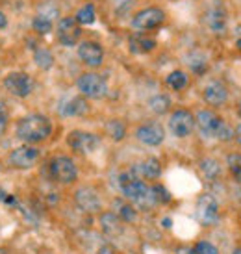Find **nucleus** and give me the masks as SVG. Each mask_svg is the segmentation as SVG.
<instances>
[{"mask_svg": "<svg viewBox=\"0 0 241 254\" xmlns=\"http://www.w3.org/2000/svg\"><path fill=\"white\" fill-rule=\"evenodd\" d=\"M115 213L119 215V219L122 223H134L135 217H137V212L135 208L130 202H124V200H115L114 202Z\"/></svg>", "mask_w": 241, "mask_h": 254, "instance_id": "23", "label": "nucleus"}, {"mask_svg": "<svg viewBox=\"0 0 241 254\" xmlns=\"http://www.w3.org/2000/svg\"><path fill=\"white\" fill-rule=\"evenodd\" d=\"M95 7H93V4H85V6H82L76 11V15H74V19H76V22L78 24H93L95 22Z\"/></svg>", "mask_w": 241, "mask_h": 254, "instance_id": "30", "label": "nucleus"}, {"mask_svg": "<svg viewBox=\"0 0 241 254\" xmlns=\"http://www.w3.org/2000/svg\"><path fill=\"white\" fill-rule=\"evenodd\" d=\"M234 137H236V141L241 145V125L238 128H236V132H234Z\"/></svg>", "mask_w": 241, "mask_h": 254, "instance_id": "40", "label": "nucleus"}, {"mask_svg": "<svg viewBox=\"0 0 241 254\" xmlns=\"http://www.w3.org/2000/svg\"><path fill=\"white\" fill-rule=\"evenodd\" d=\"M132 171H134L137 177L141 178H147V180H156V178H160V175H162V163H160V160L158 158H145L143 162L135 163L134 167H132Z\"/></svg>", "mask_w": 241, "mask_h": 254, "instance_id": "17", "label": "nucleus"}, {"mask_svg": "<svg viewBox=\"0 0 241 254\" xmlns=\"http://www.w3.org/2000/svg\"><path fill=\"white\" fill-rule=\"evenodd\" d=\"M165 21V13L160 7H145L139 13L134 15L132 19V26L135 30H141V32H147V30H154L158 28L160 24H163Z\"/></svg>", "mask_w": 241, "mask_h": 254, "instance_id": "9", "label": "nucleus"}, {"mask_svg": "<svg viewBox=\"0 0 241 254\" xmlns=\"http://www.w3.org/2000/svg\"><path fill=\"white\" fill-rule=\"evenodd\" d=\"M221 123H223V119L221 117H217L213 112H210V110H200L199 113H197V117H195V125H197V128H199V132L204 137H215V134H217V130H219Z\"/></svg>", "mask_w": 241, "mask_h": 254, "instance_id": "15", "label": "nucleus"}, {"mask_svg": "<svg viewBox=\"0 0 241 254\" xmlns=\"http://www.w3.org/2000/svg\"><path fill=\"white\" fill-rule=\"evenodd\" d=\"M232 254H241V247H238V249H234V253Z\"/></svg>", "mask_w": 241, "mask_h": 254, "instance_id": "42", "label": "nucleus"}, {"mask_svg": "<svg viewBox=\"0 0 241 254\" xmlns=\"http://www.w3.org/2000/svg\"><path fill=\"white\" fill-rule=\"evenodd\" d=\"M200 171H202V175H204L208 180H215V178L221 175L219 162L213 160V158H204V160L200 162Z\"/></svg>", "mask_w": 241, "mask_h": 254, "instance_id": "24", "label": "nucleus"}, {"mask_svg": "<svg viewBox=\"0 0 241 254\" xmlns=\"http://www.w3.org/2000/svg\"><path fill=\"white\" fill-rule=\"evenodd\" d=\"M56 36H58V41L61 43V45H65V47H74L80 41L82 30H80V24L76 22L74 17H61L56 26Z\"/></svg>", "mask_w": 241, "mask_h": 254, "instance_id": "8", "label": "nucleus"}, {"mask_svg": "<svg viewBox=\"0 0 241 254\" xmlns=\"http://www.w3.org/2000/svg\"><path fill=\"white\" fill-rule=\"evenodd\" d=\"M7 26V19H6V15L2 13V11H0V30L2 28H6Z\"/></svg>", "mask_w": 241, "mask_h": 254, "instance_id": "39", "label": "nucleus"}, {"mask_svg": "<svg viewBox=\"0 0 241 254\" xmlns=\"http://www.w3.org/2000/svg\"><path fill=\"white\" fill-rule=\"evenodd\" d=\"M152 193H154V198H156V204H167V202H171L169 191L165 190L162 184H154L152 186Z\"/></svg>", "mask_w": 241, "mask_h": 254, "instance_id": "32", "label": "nucleus"}, {"mask_svg": "<svg viewBox=\"0 0 241 254\" xmlns=\"http://www.w3.org/2000/svg\"><path fill=\"white\" fill-rule=\"evenodd\" d=\"M236 47L241 50V26L236 28Z\"/></svg>", "mask_w": 241, "mask_h": 254, "instance_id": "38", "label": "nucleus"}, {"mask_svg": "<svg viewBox=\"0 0 241 254\" xmlns=\"http://www.w3.org/2000/svg\"><path fill=\"white\" fill-rule=\"evenodd\" d=\"M76 85H78V91L87 99H102L108 93L106 80L97 72H84L78 78Z\"/></svg>", "mask_w": 241, "mask_h": 254, "instance_id": "4", "label": "nucleus"}, {"mask_svg": "<svg viewBox=\"0 0 241 254\" xmlns=\"http://www.w3.org/2000/svg\"><path fill=\"white\" fill-rule=\"evenodd\" d=\"M204 24L213 34H225L227 32V11L221 6H212L206 9Z\"/></svg>", "mask_w": 241, "mask_h": 254, "instance_id": "16", "label": "nucleus"}, {"mask_svg": "<svg viewBox=\"0 0 241 254\" xmlns=\"http://www.w3.org/2000/svg\"><path fill=\"white\" fill-rule=\"evenodd\" d=\"M227 165L230 169V175L234 177L238 184H241V154H228Z\"/></svg>", "mask_w": 241, "mask_h": 254, "instance_id": "31", "label": "nucleus"}, {"mask_svg": "<svg viewBox=\"0 0 241 254\" xmlns=\"http://www.w3.org/2000/svg\"><path fill=\"white\" fill-rule=\"evenodd\" d=\"M130 50L135 52V54H145V52H150V50H154L156 47V41L152 39V37H147L143 36V34H137V36H132L130 37Z\"/></svg>", "mask_w": 241, "mask_h": 254, "instance_id": "21", "label": "nucleus"}, {"mask_svg": "<svg viewBox=\"0 0 241 254\" xmlns=\"http://www.w3.org/2000/svg\"><path fill=\"white\" fill-rule=\"evenodd\" d=\"M187 67L191 69L195 74H204L208 71V58L204 52L200 50H193L187 54Z\"/></svg>", "mask_w": 241, "mask_h": 254, "instance_id": "22", "label": "nucleus"}, {"mask_svg": "<svg viewBox=\"0 0 241 254\" xmlns=\"http://www.w3.org/2000/svg\"><path fill=\"white\" fill-rule=\"evenodd\" d=\"M193 254H219V253H217V247L212 245L210 241H199L193 247Z\"/></svg>", "mask_w": 241, "mask_h": 254, "instance_id": "33", "label": "nucleus"}, {"mask_svg": "<svg viewBox=\"0 0 241 254\" xmlns=\"http://www.w3.org/2000/svg\"><path fill=\"white\" fill-rule=\"evenodd\" d=\"M7 121H9V113H7V108H6V104L0 100V137L4 135V132H6Z\"/></svg>", "mask_w": 241, "mask_h": 254, "instance_id": "35", "label": "nucleus"}, {"mask_svg": "<svg viewBox=\"0 0 241 254\" xmlns=\"http://www.w3.org/2000/svg\"><path fill=\"white\" fill-rule=\"evenodd\" d=\"M149 108L154 113H158V115H163V113L169 112L171 99L167 95H156V97H152V99L149 100Z\"/></svg>", "mask_w": 241, "mask_h": 254, "instance_id": "26", "label": "nucleus"}, {"mask_svg": "<svg viewBox=\"0 0 241 254\" xmlns=\"http://www.w3.org/2000/svg\"><path fill=\"white\" fill-rule=\"evenodd\" d=\"M67 145L78 152V154H91L95 152L100 145V139L91 132H84V130H72L69 137H67Z\"/></svg>", "mask_w": 241, "mask_h": 254, "instance_id": "6", "label": "nucleus"}, {"mask_svg": "<svg viewBox=\"0 0 241 254\" xmlns=\"http://www.w3.org/2000/svg\"><path fill=\"white\" fill-rule=\"evenodd\" d=\"M238 113L241 115V100H240V104H238Z\"/></svg>", "mask_w": 241, "mask_h": 254, "instance_id": "43", "label": "nucleus"}, {"mask_svg": "<svg viewBox=\"0 0 241 254\" xmlns=\"http://www.w3.org/2000/svg\"><path fill=\"white\" fill-rule=\"evenodd\" d=\"M119 188L122 191V195L130 200V204L135 206V208L150 210L152 206L156 204L152 188H149L132 169L122 173L119 177Z\"/></svg>", "mask_w": 241, "mask_h": 254, "instance_id": "1", "label": "nucleus"}, {"mask_svg": "<svg viewBox=\"0 0 241 254\" xmlns=\"http://www.w3.org/2000/svg\"><path fill=\"white\" fill-rule=\"evenodd\" d=\"M100 230L106 234L108 238H117L122 234L124 230V225H122V221L119 219V215L115 212H104L100 213Z\"/></svg>", "mask_w": 241, "mask_h": 254, "instance_id": "19", "label": "nucleus"}, {"mask_svg": "<svg viewBox=\"0 0 241 254\" xmlns=\"http://www.w3.org/2000/svg\"><path fill=\"white\" fill-rule=\"evenodd\" d=\"M197 215L199 221L206 226H212L219 219V204L212 195H202L197 200Z\"/></svg>", "mask_w": 241, "mask_h": 254, "instance_id": "11", "label": "nucleus"}, {"mask_svg": "<svg viewBox=\"0 0 241 254\" xmlns=\"http://www.w3.org/2000/svg\"><path fill=\"white\" fill-rule=\"evenodd\" d=\"M39 148L32 147V145H22V147H17L11 150L9 154V163L13 165L15 169H32L37 162H39Z\"/></svg>", "mask_w": 241, "mask_h": 254, "instance_id": "7", "label": "nucleus"}, {"mask_svg": "<svg viewBox=\"0 0 241 254\" xmlns=\"http://www.w3.org/2000/svg\"><path fill=\"white\" fill-rule=\"evenodd\" d=\"M135 137L143 143V145H149V147H158L162 145L165 139V130L162 125L158 123H147L135 130Z\"/></svg>", "mask_w": 241, "mask_h": 254, "instance_id": "13", "label": "nucleus"}, {"mask_svg": "<svg viewBox=\"0 0 241 254\" xmlns=\"http://www.w3.org/2000/svg\"><path fill=\"white\" fill-rule=\"evenodd\" d=\"M49 175L58 184H72L78 178V171H76V165L71 158L56 156L49 163Z\"/></svg>", "mask_w": 241, "mask_h": 254, "instance_id": "3", "label": "nucleus"}, {"mask_svg": "<svg viewBox=\"0 0 241 254\" xmlns=\"http://www.w3.org/2000/svg\"><path fill=\"white\" fill-rule=\"evenodd\" d=\"M58 112L63 117H80L87 112V102H85L84 97H69V99L60 102Z\"/></svg>", "mask_w": 241, "mask_h": 254, "instance_id": "18", "label": "nucleus"}, {"mask_svg": "<svg viewBox=\"0 0 241 254\" xmlns=\"http://www.w3.org/2000/svg\"><path fill=\"white\" fill-rule=\"evenodd\" d=\"M163 226H165V228H169V226H171V219H163Z\"/></svg>", "mask_w": 241, "mask_h": 254, "instance_id": "41", "label": "nucleus"}, {"mask_svg": "<svg viewBox=\"0 0 241 254\" xmlns=\"http://www.w3.org/2000/svg\"><path fill=\"white\" fill-rule=\"evenodd\" d=\"M193 127H195V117L187 110H177L169 117V130L175 137H180V139L187 137L193 132Z\"/></svg>", "mask_w": 241, "mask_h": 254, "instance_id": "10", "label": "nucleus"}, {"mask_svg": "<svg viewBox=\"0 0 241 254\" xmlns=\"http://www.w3.org/2000/svg\"><path fill=\"white\" fill-rule=\"evenodd\" d=\"M78 58L87 67H100L104 62V50L99 43L95 41H82L78 47Z\"/></svg>", "mask_w": 241, "mask_h": 254, "instance_id": "14", "label": "nucleus"}, {"mask_svg": "<svg viewBox=\"0 0 241 254\" xmlns=\"http://www.w3.org/2000/svg\"><path fill=\"white\" fill-rule=\"evenodd\" d=\"M4 87H6V91L9 95H13L17 99H26L30 93H32V89H34V80L26 72L15 71L6 74V78H4Z\"/></svg>", "mask_w": 241, "mask_h": 254, "instance_id": "5", "label": "nucleus"}, {"mask_svg": "<svg viewBox=\"0 0 241 254\" xmlns=\"http://www.w3.org/2000/svg\"><path fill=\"white\" fill-rule=\"evenodd\" d=\"M15 134L21 141L28 143V145H36V143L45 141L52 134V123L47 115L30 113V115H24L22 119L17 121Z\"/></svg>", "mask_w": 241, "mask_h": 254, "instance_id": "2", "label": "nucleus"}, {"mask_svg": "<svg viewBox=\"0 0 241 254\" xmlns=\"http://www.w3.org/2000/svg\"><path fill=\"white\" fill-rule=\"evenodd\" d=\"M165 82H167V85H169L171 89L180 91V89H184L185 85H187V76H185L184 71H173L167 74Z\"/></svg>", "mask_w": 241, "mask_h": 254, "instance_id": "28", "label": "nucleus"}, {"mask_svg": "<svg viewBox=\"0 0 241 254\" xmlns=\"http://www.w3.org/2000/svg\"><path fill=\"white\" fill-rule=\"evenodd\" d=\"M34 62H36V65L39 67V69L49 71L50 67L54 65V56H52V52H50V50L37 49L36 52H34Z\"/></svg>", "mask_w": 241, "mask_h": 254, "instance_id": "25", "label": "nucleus"}, {"mask_svg": "<svg viewBox=\"0 0 241 254\" xmlns=\"http://www.w3.org/2000/svg\"><path fill=\"white\" fill-rule=\"evenodd\" d=\"M114 6L117 11H126L132 6V0H114Z\"/></svg>", "mask_w": 241, "mask_h": 254, "instance_id": "36", "label": "nucleus"}, {"mask_svg": "<svg viewBox=\"0 0 241 254\" xmlns=\"http://www.w3.org/2000/svg\"><path fill=\"white\" fill-rule=\"evenodd\" d=\"M97 254H117V251H115L112 245H102V247L97 251Z\"/></svg>", "mask_w": 241, "mask_h": 254, "instance_id": "37", "label": "nucleus"}, {"mask_svg": "<svg viewBox=\"0 0 241 254\" xmlns=\"http://www.w3.org/2000/svg\"><path fill=\"white\" fill-rule=\"evenodd\" d=\"M215 137L217 139H221V141H230L232 137H234V130L228 127L227 123L223 121L221 123V127H219V130H217V134H215Z\"/></svg>", "mask_w": 241, "mask_h": 254, "instance_id": "34", "label": "nucleus"}, {"mask_svg": "<svg viewBox=\"0 0 241 254\" xmlns=\"http://www.w3.org/2000/svg\"><path fill=\"white\" fill-rule=\"evenodd\" d=\"M32 28H34V32L41 34V36H47V34L52 32V19L45 17V15H36L34 21H32Z\"/></svg>", "mask_w": 241, "mask_h": 254, "instance_id": "29", "label": "nucleus"}, {"mask_svg": "<svg viewBox=\"0 0 241 254\" xmlns=\"http://www.w3.org/2000/svg\"><path fill=\"white\" fill-rule=\"evenodd\" d=\"M74 202L85 213H97L102 208V200H100L99 193L87 186L74 191Z\"/></svg>", "mask_w": 241, "mask_h": 254, "instance_id": "12", "label": "nucleus"}, {"mask_svg": "<svg viewBox=\"0 0 241 254\" xmlns=\"http://www.w3.org/2000/svg\"><path fill=\"white\" fill-rule=\"evenodd\" d=\"M106 132L114 141H120V139L126 135V127H124V123H122V121L112 119L106 125Z\"/></svg>", "mask_w": 241, "mask_h": 254, "instance_id": "27", "label": "nucleus"}, {"mask_svg": "<svg viewBox=\"0 0 241 254\" xmlns=\"http://www.w3.org/2000/svg\"><path fill=\"white\" fill-rule=\"evenodd\" d=\"M202 95H204V100L210 106H223L228 99L227 87L221 84V82H210V84H206Z\"/></svg>", "mask_w": 241, "mask_h": 254, "instance_id": "20", "label": "nucleus"}]
</instances>
